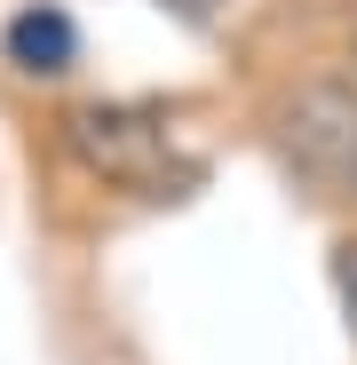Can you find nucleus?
<instances>
[{"label":"nucleus","mask_w":357,"mask_h":365,"mask_svg":"<svg viewBox=\"0 0 357 365\" xmlns=\"http://www.w3.org/2000/svg\"><path fill=\"white\" fill-rule=\"evenodd\" d=\"M333 278H341V310H349V326H357V238L333 255Z\"/></svg>","instance_id":"nucleus-4"},{"label":"nucleus","mask_w":357,"mask_h":365,"mask_svg":"<svg viewBox=\"0 0 357 365\" xmlns=\"http://www.w3.org/2000/svg\"><path fill=\"white\" fill-rule=\"evenodd\" d=\"M278 143L326 199L357 207V80H310L278 111Z\"/></svg>","instance_id":"nucleus-2"},{"label":"nucleus","mask_w":357,"mask_h":365,"mask_svg":"<svg viewBox=\"0 0 357 365\" xmlns=\"http://www.w3.org/2000/svg\"><path fill=\"white\" fill-rule=\"evenodd\" d=\"M64 143H72V159L88 175L119 182L135 199H183L207 175V159L151 103H80V111H64Z\"/></svg>","instance_id":"nucleus-1"},{"label":"nucleus","mask_w":357,"mask_h":365,"mask_svg":"<svg viewBox=\"0 0 357 365\" xmlns=\"http://www.w3.org/2000/svg\"><path fill=\"white\" fill-rule=\"evenodd\" d=\"M167 16H183V24H214L222 16V0H159Z\"/></svg>","instance_id":"nucleus-5"},{"label":"nucleus","mask_w":357,"mask_h":365,"mask_svg":"<svg viewBox=\"0 0 357 365\" xmlns=\"http://www.w3.org/2000/svg\"><path fill=\"white\" fill-rule=\"evenodd\" d=\"M0 56H9L24 80H56V72H72V56H80V24L56 9V0H24V9L0 24Z\"/></svg>","instance_id":"nucleus-3"}]
</instances>
